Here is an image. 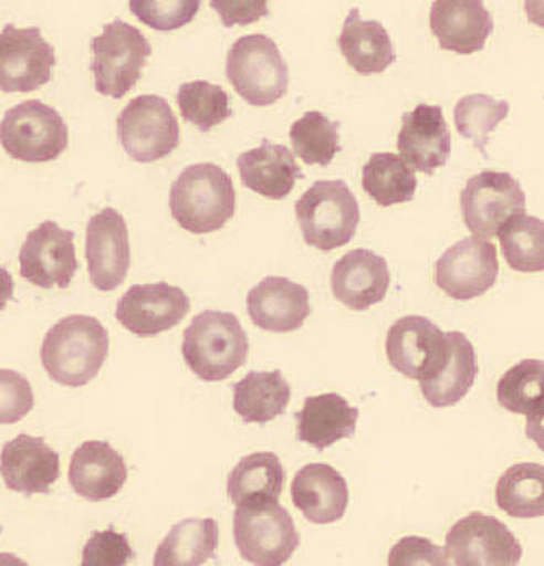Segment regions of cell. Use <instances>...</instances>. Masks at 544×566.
Listing matches in <instances>:
<instances>
[{
	"label": "cell",
	"instance_id": "d590c367",
	"mask_svg": "<svg viewBox=\"0 0 544 566\" xmlns=\"http://www.w3.org/2000/svg\"><path fill=\"white\" fill-rule=\"evenodd\" d=\"M498 402L515 415H529L544 402V360L526 358L498 382Z\"/></svg>",
	"mask_w": 544,
	"mask_h": 566
},
{
	"label": "cell",
	"instance_id": "74e56055",
	"mask_svg": "<svg viewBox=\"0 0 544 566\" xmlns=\"http://www.w3.org/2000/svg\"><path fill=\"white\" fill-rule=\"evenodd\" d=\"M511 111L508 101H496L488 94H469L456 104L454 123L459 135L472 140L473 146L487 156V144Z\"/></svg>",
	"mask_w": 544,
	"mask_h": 566
},
{
	"label": "cell",
	"instance_id": "4fadbf2b",
	"mask_svg": "<svg viewBox=\"0 0 544 566\" xmlns=\"http://www.w3.org/2000/svg\"><path fill=\"white\" fill-rule=\"evenodd\" d=\"M500 274L493 242L465 238L456 242L435 265V283L454 301H472L490 291Z\"/></svg>",
	"mask_w": 544,
	"mask_h": 566
},
{
	"label": "cell",
	"instance_id": "ab89813d",
	"mask_svg": "<svg viewBox=\"0 0 544 566\" xmlns=\"http://www.w3.org/2000/svg\"><path fill=\"white\" fill-rule=\"evenodd\" d=\"M33 407L30 381L19 371L0 370V424L19 423Z\"/></svg>",
	"mask_w": 544,
	"mask_h": 566
},
{
	"label": "cell",
	"instance_id": "484cf974",
	"mask_svg": "<svg viewBox=\"0 0 544 566\" xmlns=\"http://www.w3.org/2000/svg\"><path fill=\"white\" fill-rule=\"evenodd\" d=\"M297 439L317 450L332 448L356 432L359 409L339 394L307 397L296 413Z\"/></svg>",
	"mask_w": 544,
	"mask_h": 566
},
{
	"label": "cell",
	"instance_id": "ac0fdd59",
	"mask_svg": "<svg viewBox=\"0 0 544 566\" xmlns=\"http://www.w3.org/2000/svg\"><path fill=\"white\" fill-rule=\"evenodd\" d=\"M398 150L412 170L433 175L451 156V132L440 105L420 104L402 117Z\"/></svg>",
	"mask_w": 544,
	"mask_h": 566
},
{
	"label": "cell",
	"instance_id": "9c48e42d",
	"mask_svg": "<svg viewBox=\"0 0 544 566\" xmlns=\"http://www.w3.org/2000/svg\"><path fill=\"white\" fill-rule=\"evenodd\" d=\"M118 139L133 160L153 164L180 146V125L167 101L144 94L128 102L117 119Z\"/></svg>",
	"mask_w": 544,
	"mask_h": 566
},
{
	"label": "cell",
	"instance_id": "ffe728a7",
	"mask_svg": "<svg viewBox=\"0 0 544 566\" xmlns=\"http://www.w3.org/2000/svg\"><path fill=\"white\" fill-rule=\"evenodd\" d=\"M311 295L303 284L283 276H269L248 294V313L263 332L293 333L311 315Z\"/></svg>",
	"mask_w": 544,
	"mask_h": 566
},
{
	"label": "cell",
	"instance_id": "8fae6325",
	"mask_svg": "<svg viewBox=\"0 0 544 566\" xmlns=\"http://www.w3.org/2000/svg\"><path fill=\"white\" fill-rule=\"evenodd\" d=\"M449 355L448 334L419 315L393 323L386 336V357L396 371L427 382L443 370Z\"/></svg>",
	"mask_w": 544,
	"mask_h": 566
},
{
	"label": "cell",
	"instance_id": "f35d334b",
	"mask_svg": "<svg viewBox=\"0 0 544 566\" xmlns=\"http://www.w3.org/2000/svg\"><path fill=\"white\" fill-rule=\"evenodd\" d=\"M201 2L192 0H170V2H129V10L147 27L159 31L180 30L191 23Z\"/></svg>",
	"mask_w": 544,
	"mask_h": 566
},
{
	"label": "cell",
	"instance_id": "8992f818",
	"mask_svg": "<svg viewBox=\"0 0 544 566\" xmlns=\"http://www.w3.org/2000/svg\"><path fill=\"white\" fill-rule=\"evenodd\" d=\"M233 534L241 557L252 565L286 564L301 543L293 518L279 501L238 505Z\"/></svg>",
	"mask_w": 544,
	"mask_h": 566
},
{
	"label": "cell",
	"instance_id": "7c38bea8",
	"mask_svg": "<svg viewBox=\"0 0 544 566\" xmlns=\"http://www.w3.org/2000/svg\"><path fill=\"white\" fill-rule=\"evenodd\" d=\"M446 554L458 566H511L521 564L524 548L503 522L473 512L449 530Z\"/></svg>",
	"mask_w": 544,
	"mask_h": 566
},
{
	"label": "cell",
	"instance_id": "277c9868",
	"mask_svg": "<svg viewBox=\"0 0 544 566\" xmlns=\"http://www.w3.org/2000/svg\"><path fill=\"white\" fill-rule=\"evenodd\" d=\"M304 241L329 252L349 244L360 221L356 196L342 179L317 181L296 202Z\"/></svg>",
	"mask_w": 544,
	"mask_h": 566
},
{
	"label": "cell",
	"instance_id": "44dd1931",
	"mask_svg": "<svg viewBox=\"0 0 544 566\" xmlns=\"http://www.w3.org/2000/svg\"><path fill=\"white\" fill-rule=\"evenodd\" d=\"M391 283L386 259L368 249L347 252L333 266L332 290L351 311L365 312L380 304Z\"/></svg>",
	"mask_w": 544,
	"mask_h": 566
},
{
	"label": "cell",
	"instance_id": "b9f144b4",
	"mask_svg": "<svg viewBox=\"0 0 544 566\" xmlns=\"http://www.w3.org/2000/svg\"><path fill=\"white\" fill-rule=\"evenodd\" d=\"M388 565L414 566V565H449V557L444 548L435 546L431 541L425 537H402L399 543L389 552Z\"/></svg>",
	"mask_w": 544,
	"mask_h": 566
},
{
	"label": "cell",
	"instance_id": "9a60e30c",
	"mask_svg": "<svg viewBox=\"0 0 544 566\" xmlns=\"http://www.w3.org/2000/svg\"><path fill=\"white\" fill-rule=\"evenodd\" d=\"M73 238V231L62 230L55 221L41 223L21 245V277L42 290H66L79 270Z\"/></svg>",
	"mask_w": 544,
	"mask_h": 566
},
{
	"label": "cell",
	"instance_id": "52a82bcc",
	"mask_svg": "<svg viewBox=\"0 0 544 566\" xmlns=\"http://www.w3.org/2000/svg\"><path fill=\"white\" fill-rule=\"evenodd\" d=\"M91 63L96 91L102 96L125 97L136 86L147 59L153 54L149 41L138 28L121 19L104 27L101 36L91 41Z\"/></svg>",
	"mask_w": 544,
	"mask_h": 566
},
{
	"label": "cell",
	"instance_id": "e575fe53",
	"mask_svg": "<svg viewBox=\"0 0 544 566\" xmlns=\"http://www.w3.org/2000/svg\"><path fill=\"white\" fill-rule=\"evenodd\" d=\"M290 139L294 154L307 165L328 167L339 153L338 123L312 111L293 123Z\"/></svg>",
	"mask_w": 544,
	"mask_h": 566
},
{
	"label": "cell",
	"instance_id": "e0dca14e",
	"mask_svg": "<svg viewBox=\"0 0 544 566\" xmlns=\"http://www.w3.org/2000/svg\"><path fill=\"white\" fill-rule=\"evenodd\" d=\"M86 260L91 283L102 293L117 290L132 265L128 227L115 209L101 210L86 228Z\"/></svg>",
	"mask_w": 544,
	"mask_h": 566
},
{
	"label": "cell",
	"instance_id": "83f0119b",
	"mask_svg": "<svg viewBox=\"0 0 544 566\" xmlns=\"http://www.w3.org/2000/svg\"><path fill=\"white\" fill-rule=\"evenodd\" d=\"M446 334H448L449 355L443 370L430 381L420 382V391L425 400L437 409L461 402L475 385L477 375H479L477 352L469 337L459 332Z\"/></svg>",
	"mask_w": 544,
	"mask_h": 566
},
{
	"label": "cell",
	"instance_id": "f6af8a7d",
	"mask_svg": "<svg viewBox=\"0 0 544 566\" xmlns=\"http://www.w3.org/2000/svg\"><path fill=\"white\" fill-rule=\"evenodd\" d=\"M13 291H15V284H13L12 274L0 266V312L6 308L9 301H12Z\"/></svg>",
	"mask_w": 544,
	"mask_h": 566
},
{
	"label": "cell",
	"instance_id": "f1b7e54d",
	"mask_svg": "<svg viewBox=\"0 0 544 566\" xmlns=\"http://www.w3.org/2000/svg\"><path fill=\"white\" fill-rule=\"evenodd\" d=\"M291 386L283 373L251 371L233 388L234 411L245 423L265 424L284 413Z\"/></svg>",
	"mask_w": 544,
	"mask_h": 566
},
{
	"label": "cell",
	"instance_id": "cb8c5ba5",
	"mask_svg": "<svg viewBox=\"0 0 544 566\" xmlns=\"http://www.w3.org/2000/svg\"><path fill=\"white\" fill-rule=\"evenodd\" d=\"M293 504L314 525L338 522L349 504V489L338 470L311 463L297 471L291 484Z\"/></svg>",
	"mask_w": 544,
	"mask_h": 566
},
{
	"label": "cell",
	"instance_id": "30bf717a",
	"mask_svg": "<svg viewBox=\"0 0 544 566\" xmlns=\"http://www.w3.org/2000/svg\"><path fill=\"white\" fill-rule=\"evenodd\" d=\"M461 210L467 228L477 238L490 241L511 218L525 216L526 197L511 174L482 171L462 189Z\"/></svg>",
	"mask_w": 544,
	"mask_h": 566
},
{
	"label": "cell",
	"instance_id": "7bdbcfd3",
	"mask_svg": "<svg viewBox=\"0 0 544 566\" xmlns=\"http://www.w3.org/2000/svg\"><path fill=\"white\" fill-rule=\"evenodd\" d=\"M210 7L219 13L224 27L233 24H248L269 15L266 2H210Z\"/></svg>",
	"mask_w": 544,
	"mask_h": 566
},
{
	"label": "cell",
	"instance_id": "bcb514c9",
	"mask_svg": "<svg viewBox=\"0 0 544 566\" xmlns=\"http://www.w3.org/2000/svg\"><path fill=\"white\" fill-rule=\"evenodd\" d=\"M525 10L532 23L544 28V2H525Z\"/></svg>",
	"mask_w": 544,
	"mask_h": 566
},
{
	"label": "cell",
	"instance_id": "1f68e13d",
	"mask_svg": "<svg viewBox=\"0 0 544 566\" xmlns=\"http://www.w3.org/2000/svg\"><path fill=\"white\" fill-rule=\"evenodd\" d=\"M496 504L514 518L544 516V467L517 463L505 470L496 484Z\"/></svg>",
	"mask_w": 544,
	"mask_h": 566
},
{
	"label": "cell",
	"instance_id": "4316f807",
	"mask_svg": "<svg viewBox=\"0 0 544 566\" xmlns=\"http://www.w3.org/2000/svg\"><path fill=\"white\" fill-rule=\"evenodd\" d=\"M344 59L360 75L384 73L396 60L391 38L380 21L360 19L359 9H353L344 20L338 40Z\"/></svg>",
	"mask_w": 544,
	"mask_h": 566
},
{
	"label": "cell",
	"instance_id": "3957f363",
	"mask_svg": "<svg viewBox=\"0 0 544 566\" xmlns=\"http://www.w3.org/2000/svg\"><path fill=\"white\" fill-rule=\"evenodd\" d=\"M182 358L207 382L223 381L248 360L249 339L230 312L203 311L182 334Z\"/></svg>",
	"mask_w": 544,
	"mask_h": 566
},
{
	"label": "cell",
	"instance_id": "f546056e",
	"mask_svg": "<svg viewBox=\"0 0 544 566\" xmlns=\"http://www.w3.org/2000/svg\"><path fill=\"white\" fill-rule=\"evenodd\" d=\"M219 523L213 518H186L171 527L157 547L156 566H199L216 558Z\"/></svg>",
	"mask_w": 544,
	"mask_h": 566
},
{
	"label": "cell",
	"instance_id": "d6986e66",
	"mask_svg": "<svg viewBox=\"0 0 544 566\" xmlns=\"http://www.w3.org/2000/svg\"><path fill=\"white\" fill-rule=\"evenodd\" d=\"M0 474L10 491L48 494L61 478V457L44 439L20 434L3 446Z\"/></svg>",
	"mask_w": 544,
	"mask_h": 566
},
{
	"label": "cell",
	"instance_id": "603a6c76",
	"mask_svg": "<svg viewBox=\"0 0 544 566\" xmlns=\"http://www.w3.org/2000/svg\"><path fill=\"white\" fill-rule=\"evenodd\" d=\"M128 480L122 453L108 442L87 441L73 452L70 462V486L91 502L115 497Z\"/></svg>",
	"mask_w": 544,
	"mask_h": 566
},
{
	"label": "cell",
	"instance_id": "836d02e7",
	"mask_svg": "<svg viewBox=\"0 0 544 566\" xmlns=\"http://www.w3.org/2000/svg\"><path fill=\"white\" fill-rule=\"evenodd\" d=\"M508 265L519 273L544 272V221L532 216L511 218L498 233Z\"/></svg>",
	"mask_w": 544,
	"mask_h": 566
},
{
	"label": "cell",
	"instance_id": "d6a6232c",
	"mask_svg": "<svg viewBox=\"0 0 544 566\" xmlns=\"http://www.w3.org/2000/svg\"><path fill=\"white\" fill-rule=\"evenodd\" d=\"M364 191L380 207L410 202L416 196L417 178L401 156L374 154L363 170Z\"/></svg>",
	"mask_w": 544,
	"mask_h": 566
},
{
	"label": "cell",
	"instance_id": "5b68a950",
	"mask_svg": "<svg viewBox=\"0 0 544 566\" xmlns=\"http://www.w3.org/2000/svg\"><path fill=\"white\" fill-rule=\"evenodd\" d=\"M227 78L249 105L269 107L287 93L290 70L272 38L248 34L228 51Z\"/></svg>",
	"mask_w": 544,
	"mask_h": 566
},
{
	"label": "cell",
	"instance_id": "5bb4252c",
	"mask_svg": "<svg viewBox=\"0 0 544 566\" xmlns=\"http://www.w3.org/2000/svg\"><path fill=\"white\" fill-rule=\"evenodd\" d=\"M57 59L40 28L7 24L0 33V91L31 93L52 78Z\"/></svg>",
	"mask_w": 544,
	"mask_h": 566
},
{
	"label": "cell",
	"instance_id": "2e32d148",
	"mask_svg": "<svg viewBox=\"0 0 544 566\" xmlns=\"http://www.w3.org/2000/svg\"><path fill=\"white\" fill-rule=\"evenodd\" d=\"M191 311V301L180 287L168 283L136 284L117 304L118 323L139 337H154L175 328Z\"/></svg>",
	"mask_w": 544,
	"mask_h": 566
},
{
	"label": "cell",
	"instance_id": "6da1fadb",
	"mask_svg": "<svg viewBox=\"0 0 544 566\" xmlns=\"http://www.w3.org/2000/svg\"><path fill=\"white\" fill-rule=\"evenodd\" d=\"M108 333L100 319L72 315L45 334L41 361L52 381L66 388H81L100 375L107 360Z\"/></svg>",
	"mask_w": 544,
	"mask_h": 566
},
{
	"label": "cell",
	"instance_id": "ba28073f",
	"mask_svg": "<svg viewBox=\"0 0 544 566\" xmlns=\"http://www.w3.org/2000/svg\"><path fill=\"white\" fill-rule=\"evenodd\" d=\"M0 144L15 160L45 164L65 153L69 126L55 108L41 101H24L0 123Z\"/></svg>",
	"mask_w": 544,
	"mask_h": 566
},
{
	"label": "cell",
	"instance_id": "ee69618b",
	"mask_svg": "<svg viewBox=\"0 0 544 566\" xmlns=\"http://www.w3.org/2000/svg\"><path fill=\"white\" fill-rule=\"evenodd\" d=\"M526 436L544 452V402L538 409L526 415Z\"/></svg>",
	"mask_w": 544,
	"mask_h": 566
},
{
	"label": "cell",
	"instance_id": "7a4b0ae2",
	"mask_svg": "<svg viewBox=\"0 0 544 566\" xmlns=\"http://www.w3.org/2000/svg\"><path fill=\"white\" fill-rule=\"evenodd\" d=\"M168 203L182 230L216 233L237 213V191L233 179L219 165H189L171 185Z\"/></svg>",
	"mask_w": 544,
	"mask_h": 566
},
{
	"label": "cell",
	"instance_id": "7402d4cb",
	"mask_svg": "<svg viewBox=\"0 0 544 566\" xmlns=\"http://www.w3.org/2000/svg\"><path fill=\"white\" fill-rule=\"evenodd\" d=\"M430 27L446 51L469 55L482 51L493 33V17L482 0H437Z\"/></svg>",
	"mask_w": 544,
	"mask_h": 566
},
{
	"label": "cell",
	"instance_id": "60d3db41",
	"mask_svg": "<svg viewBox=\"0 0 544 566\" xmlns=\"http://www.w3.org/2000/svg\"><path fill=\"white\" fill-rule=\"evenodd\" d=\"M135 557L128 537L114 530L97 531L83 551V566H123Z\"/></svg>",
	"mask_w": 544,
	"mask_h": 566
},
{
	"label": "cell",
	"instance_id": "8d00e7d4",
	"mask_svg": "<svg viewBox=\"0 0 544 566\" xmlns=\"http://www.w3.org/2000/svg\"><path fill=\"white\" fill-rule=\"evenodd\" d=\"M177 102L181 117L202 133L210 132L213 126L233 115L227 91L209 81L198 80L181 84Z\"/></svg>",
	"mask_w": 544,
	"mask_h": 566
},
{
	"label": "cell",
	"instance_id": "4dcf8cb0",
	"mask_svg": "<svg viewBox=\"0 0 544 566\" xmlns=\"http://www.w3.org/2000/svg\"><path fill=\"white\" fill-rule=\"evenodd\" d=\"M284 483V469L273 452H255L242 457L228 474L227 492L234 505L254 501H279Z\"/></svg>",
	"mask_w": 544,
	"mask_h": 566
},
{
	"label": "cell",
	"instance_id": "d4e9b609",
	"mask_svg": "<svg viewBox=\"0 0 544 566\" xmlns=\"http://www.w3.org/2000/svg\"><path fill=\"white\" fill-rule=\"evenodd\" d=\"M242 185L266 199L282 200L304 178L293 153L282 144L263 139L261 146L238 157Z\"/></svg>",
	"mask_w": 544,
	"mask_h": 566
}]
</instances>
